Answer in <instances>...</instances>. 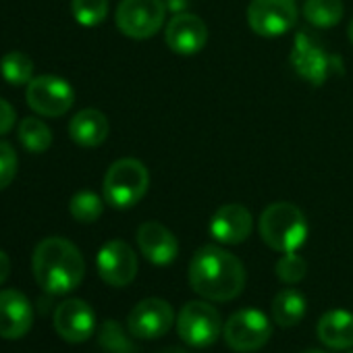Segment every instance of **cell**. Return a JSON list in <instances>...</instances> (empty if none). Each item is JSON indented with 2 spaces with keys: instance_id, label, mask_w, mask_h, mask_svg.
I'll return each mask as SVG.
<instances>
[{
  "instance_id": "obj_4",
  "label": "cell",
  "mask_w": 353,
  "mask_h": 353,
  "mask_svg": "<svg viewBox=\"0 0 353 353\" xmlns=\"http://www.w3.org/2000/svg\"><path fill=\"white\" fill-rule=\"evenodd\" d=\"M150 188V172L143 162L135 158H121L112 162L104 174V202L112 208L125 210L141 202Z\"/></svg>"
},
{
  "instance_id": "obj_12",
  "label": "cell",
  "mask_w": 353,
  "mask_h": 353,
  "mask_svg": "<svg viewBox=\"0 0 353 353\" xmlns=\"http://www.w3.org/2000/svg\"><path fill=\"white\" fill-rule=\"evenodd\" d=\"M174 322L172 305L160 297L141 299L129 314L127 326L135 339H160L164 336Z\"/></svg>"
},
{
  "instance_id": "obj_14",
  "label": "cell",
  "mask_w": 353,
  "mask_h": 353,
  "mask_svg": "<svg viewBox=\"0 0 353 353\" xmlns=\"http://www.w3.org/2000/svg\"><path fill=\"white\" fill-rule=\"evenodd\" d=\"M54 330L67 343H85L96 330V314L83 299H65L54 312Z\"/></svg>"
},
{
  "instance_id": "obj_21",
  "label": "cell",
  "mask_w": 353,
  "mask_h": 353,
  "mask_svg": "<svg viewBox=\"0 0 353 353\" xmlns=\"http://www.w3.org/2000/svg\"><path fill=\"white\" fill-rule=\"evenodd\" d=\"M343 0H305L303 17L314 28H332L343 19Z\"/></svg>"
},
{
  "instance_id": "obj_33",
  "label": "cell",
  "mask_w": 353,
  "mask_h": 353,
  "mask_svg": "<svg viewBox=\"0 0 353 353\" xmlns=\"http://www.w3.org/2000/svg\"><path fill=\"white\" fill-rule=\"evenodd\" d=\"M301 353H326V351H320V349H307V351H301Z\"/></svg>"
},
{
  "instance_id": "obj_30",
  "label": "cell",
  "mask_w": 353,
  "mask_h": 353,
  "mask_svg": "<svg viewBox=\"0 0 353 353\" xmlns=\"http://www.w3.org/2000/svg\"><path fill=\"white\" fill-rule=\"evenodd\" d=\"M9 274H11V258L0 250V285H5Z\"/></svg>"
},
{
  "instance_id": "obj_11",
  "label": "cell",
  "mask_w": 353,
  "mask_h": 353,
  "mask_svg": "<svg viewBox=\"0 0 353 353\" xmlns=\"http://www.w3.org/2000/svg\"><path fill=\"white\" fill-rule=\"evenodd\" d=\"M100 279L110 287H127L137 276V256L123 239L106 241L96 258Z\"/></svg>"
},
{
  "instance_id": "obj_9",
  "label": "cell",
  "mask_w": 353,
  "mask_h": 353,
  "mask_svg": "<svg viewBox=\"0 0 353 353\" xmlns=\"http://www.w3.org/2000/svg\"><path fill=\"white\" fill-rule=\"evenodd\" d=\"M248 26L262 38H279L297 23L295 0H252L248 5Z\"/></svg>"
},
{
  "instance_id": "obj_10",
  "label": "cell",
  "mask_w": 353,
  "mask_h": 353,
  "mask_svg": "<svg viewBox=\"0 0 353 353\" xmlns=\"http://www.w3.org/2000/svg\"><path fill=\"white\" fill-rule=\"evenodd\" d=\"M28 106L48 119L63 117L71 110L75 102V92L71 83L57 75H38L28 83L26 92Z\"/></svg>"
},
{
  "instance_id": "obj_23",
  "label": "cell",
  "mask_w": 353,
  "mask_h": 353,
  "mask_svg": "<svg viewBox=\"0 0 353 353\" xmlns=\"http://www.w3.org/2000/svg\"><path fill=\"white\" fill-rule=\"evenodd\" d=\"M0 73L11 85H28L34 79V61L21 50H11L0 61Z\"/></svg>"
},
{
  "instance_id": "obj_27",
  "label": "cell",
  "mask_w": 353,
  "mask_h": 353,
  "mask_svg": "<svg viewBox=\"0 0 353 353\" xmlns=\"http://www.w3.org/2000/svg\"><path fill=\"white\" fill-rule=\"evenodd\" d=\"M274 270H276L279 281H283L287 285H295V283H301L305 279L307 264H305V260L297 252H287V254L281 256V260L276 262Z\"/></svg>"
},
{
  "instance_id": "obj_31",
  "label": "cell",
  "mask_w": 353,
  "mask_h": 353,
  "mask_svg": "<svg viewBox=\"0 0 353 353\" xmlns=\"http://www.w3.org/2000/svg\"><path fill=\"white\" fill-rule=\"evenodd\" d=\"M160 353H188V351L181 349V347H168V349H162Z\"/></svg>"
},
{
  "instance_id": "obj_18",
  "label": "cell",
  "mask_w": 353,
  "mask_h": 353,
  "mask_svg": "<svg viewBox=\"0 0 353 353\" xmlns=\"http://www.w3.org/2000/svg\"><path fill=\"white\" fill-rule=\"evenodd\" d=\"M316 334L326 347L334 351L351 349L353 347V314L343 307L324 312L318 320Z\"/></svg>"
},
{
  "instance_id": "obj_24",
  "label": "cell",
  "mask_w": 353,
  "mask_h": 353,
  "mask_svg": "<svg viewBox=\"0 0 353 353\" xmlns=\"http://www.w3.org/2000/svg\"><path fill=\"white\" fill-rule=\"evenodd\" d=\"M69 212L77 223H96L104 212V202L94 192H77L71 198Z\"/></svg>"
},
{
  "instance_id": "obj_34",
  "label": "cell",
  "mask_w": 353,
  "mask_h": 353,
  "mask_svg": "<svg viewBox=\"0 0 353 353\" xmlns=\"http://www.w3.org/2000/svg\"><path fill=\"white\" fill-rule=\"evenodd\" d=\"M351 353H353V351H351Z\"/></svg>"
},
{
  "instance_id": "obj_22",
  "label": "cell",
  "mask_w": 353,
  "mask_h": 353,
  "mask_svg": "<svg viewBox=\"0 0 353 353\" xmlns=\"http://www.w3.org/2000/svg\"><path fill=\"white\" fill-rule=\"evenodd\" d=\"M19 141L21 145L32 152V154H42L52 145V131L50 127L38 119V117H28L19 123Z\"/></svg>"
},
{
  "instance_id": "obj_32",
  "label": "cell",
  "mask_w": 353,
  "mask_h": 353,
  "mask_svg": "<svg viewBox=\"0 0 353 353\" xmlns=\"http://www.w3.org/2000/svg\"><path fill=\"white\" fill-rule=\"evenodd\" d=\"M347 34H349V42L353 44V19H351V23H349V30H347Z\"/></svg>"
},
{
  "instance_id": "obj_25",
  "label": "cell",
  "mask_w": 353,
  "mask_h": 353,
  "mask_svg": "<svg viewBox=\"0 0 353 353\" xmlns=\"http://www.w3.org/2000/svg\"><path fill=\"white\" fill-rule=\"evenodd\" d=\"M71 13L79 26L96 28L108 15V0H71Z\"/></svg>"
},
{
  "instance_id": "obj_26",
  "label": "cell",
  "mask_w": 353,
  "mask_h": 353,
  "mask_svg": "<svg viewBox=\"0 0 353 353\" xmlns=\"http://www.w3.org/2000/svg\"><path fill=\"white\" fill-rule=\"evenodd\" d=\"M100 345L108 351V353H133L135 347L131 343V339L127 336V332L121 328L119 322L114 320H106L100 328L98 334Z\"/></svg>"
},
{
  "instance_id": "obj_8",
  "label": "cell",
  "mask_w": 353,
  "mask_h": 353,
  "mask_svg": "<svg viewBox=\"0 0 353 353\" xmlns=\"http://www.w3.org/2000/svg\"><path fill=\"white\" fill-rule=\"evenodd\" d=\"M166 19L162 0H121L114 21L123 36L131 40H148L160 32Z\"/></svg>"
},
{
  "instance_id": "obj_7",
  "label": "cell",
  "mask_w": 353,
  "mask_h": 353,
  "mask_svg": "<svg viewBox=\"0 0 353 353\" xmlns=\"http://www.w3.org/2000/svg\"><path fill=\"white\" fill-rule=\"evenodd\" d=\"M221 312L208 301H188L176 316V332L190 347H210L223 334Z\"/></svg>"
},
{
  "instance_id": "obj_28",
  "label": "cell",
  "mask_w": 353,
  "mask_h": 353,
  "mask_svg": "<svg viewBox=\"0 0 353 353\" xmlns=\"http://www.w3.org/2000/svg\"><path fill=\"white\" fill-rule=\"evenodd\" d=\"M17 166H19V158L13 145L7 141H0V192L7 190L13 183L17 174Z\"/></svg>"
},
{
  "instance_id": "obj_17",
  "label": "cell",
  "mask_w": 353,
  "mask_h": 353,
  "mask_svg": "<svg viewBox=\"0 0 353 353\" xmlns=\"http://www.w3.org/2000/svg\"><path fill=\"white\" fill-rule=\"evenodd\" d=\"M137 245L143 258L154 266H168L179 256V241L170 229L156 221H148L137 229Z\"/></svg>"
},
{
  "instance_id": "obj_16",
  "label": "cell",
  "mask_w": 353,
  "mask_h": 353,
  "mask_svg": "<svg viewBox=\"0 0 353 353\" xmlns=\"http://www.w3.org/2000/svg\"><path fill=\"white\" fill-rule=\"evenodd\" d=\"M34 307L30 299L17 289L0 291V336L21 339L32 330Z\"/></svg>"
},
{
  "instance_id": "obj_29",
  "label": "cell",
  "mask_w": 353,
  "mask_h": 353,
  "mask_svg": "<svg viewBox=\"0 0 353 353\" xmlns=\"http://www.w3.org/2000/svg\"><path fill=\"white\" fill-rule=\"evenodd\" d=\"M15 108L5 100V98H0V135H7L13 125H15Z\"/></svg>"
},
{
  "instance_id": "obj_19",
  "label": "cell",
  "mask_w": 353,
  "mask_h": 353,
  "mask_svg": "<svg viewBox=\"0 0 353 353\" xmlns=\"http://www.w3.org/2000/svg\"><path fill=\"white\" fill-rule=\"evenodd\" d=\"M108 133H110L108 119L104 112L96 108L79 110L69 123V135L81 148H98L100 143L106 141Z\"/></svg>"
},
{
  "instance_id": "obj_1",
  "label": "cell",
  "mask_w": 353,
  "mask_h": 353,
  "mask_svg": "<svg viewBox=\"0 0 353 353\" xmlns=\"http://www.w3.org/2000/svg\"><path fill=\"white\" fill-rule=\"evenodd\" d=\"M190 285L204 299L227 303L241 295L245 268L235 254L219 245H204L190 262Z\"/></svg>"
},
{
  "instance_id": "obj_15",
  "label": "cell",
  "mask_w": 353,
  "mask_h": 353,
  "mask_svg": "<svg viewBox=\"0 0 353 353\" xmlns=\"http://www.w3.org/2000/svg\"><path fill=\"white\" fill-rule=\"evenodd\" d=\"M254 229V216L243 204H225L210 219V235L225 245L243 243Z\"/></svg>"
},
{
  "instance_id": "obj_2",
  "label": "cell",
  "mask_w": 353,
  "mask_h": 353,
  "mask_svg": "<svg viewBox=\"0 0 353 353\" xmlns=\"http://www.w3.org/2000/svg\"><path fill=\"white\" fill-rule=\"evenodd\" d=\"M34 276L42 291L65 295L75 291L85 276V260L75 243L65 237H46L32 258Z\"/></svg>"
},
{
  "instance_id": "obj_6",
  "label": "cell",
  "mask_w": 353,
  "mask_h": 353,
  "mask_svg": "<svg viewBox=\"0 0 353 353\" xmlns=\"http://www.w3.org/2000/svg\"><path fill=\"white\" fill-rule=\"evenodd\" d=\"M289 63L301 79H305L307 83L316 88L324 85L326 79L336 69H341L339 59L328 54V50L318 40H314L307 32H299L295 36Z\"/></svg>"
},
{
  "instance_id": "obj_13",
  "label": "cell",
  "mask_w": 353,
  "mask_h": 353,
  "mask_svg": "<svg viewBox=\"0 0 353 353\" xmlns=\"http://www.w3.org/2000/svg\"><path fill=\"white\" fill-rule=\"evenodd\" d=\"M164 42L174 54L192 57V54H198L206 46L208 28L198 15L179 13L168 21L164 30Z\"/></svg>"
},
{
  "instance_id": "obj_3",
  "label": "cell",
  "mask_w": 353,
  "mask_h": 353,
  "mask_svg": "<svg viewBox=\"0 0 353 353\" xmlns=\"http://www.w3.org/2000/svg\"><path fill=\"white\" fill-rule=\"evenodd\" d=\"M258 229L262 241L281 254L297 252L307 239V221L291 202H274L264 208Z\"/></svg>"
},
{
  "instance_id": "obj_20",
  "label": "cell",
  "mask_w": 353,
  "mask_h": 353,
  "mask_svg": "<svg viewBox=\"0 0 353 353\" xmlns=\"http://www.w3.org/2000/svg\"><path fill=\"white\" fill-rule=\"evenodd\" d=\"M305 305V297L297 289H283L272 299V320L281 328H293L303 320Z\"/></svg>"
},
{
  "instance_id": "obj_5",
  "label": "cell",
  "mask_w": 353,
  "mask_h": 353,
  "mask_svg": "<svg viewBox=\"0 0 353 353\" xmlns=\"http://www.w3.org/2000/svg\"><path fill=\"white\" fill-rule=\"evenodd\" d=\"M272 336L268 316L258 307H243L229 316L223 326V339L229 349L237 353H252L262 349Z\"/></svg>"
}]
</instances>
